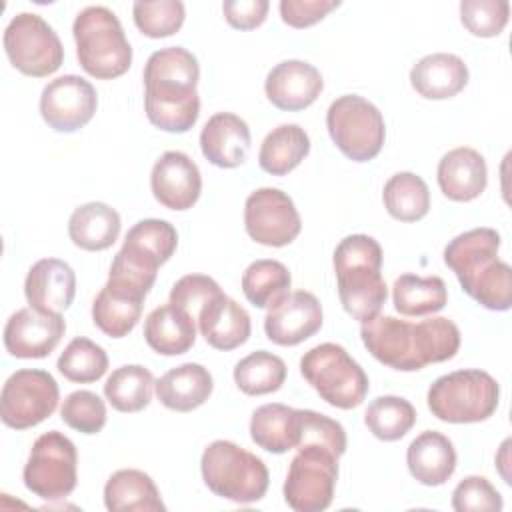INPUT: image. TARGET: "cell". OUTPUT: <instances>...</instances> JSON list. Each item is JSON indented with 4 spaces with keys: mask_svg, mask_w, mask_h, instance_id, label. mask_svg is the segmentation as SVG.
Segmentation results:
<instances>
[{
    "mask_svg": "<svg viewBox=\"0 0 512 512\" xmlns=\"http://www.w3.org/2000/svg\"><path fill=\"white\" fill-rule=\"evenodd\" d=\"M360 336L378 362L400 372H416L428 364L446 362L460 348L458 326L442 316L408 322L378 314L362 324Z\"/></svg>",
    "mask_w": 512,
    "mask_h": 512,
    "instance_id": "1",
    "label": "cell"
},
{
    "mask_svg": "<svg viewBox=\"0 0 512 512\" xmlns=\"http://www.w3.org/2000/svg\"><path fill=\"white\" fill-rule=\"evenodd\" d=\"M198 80L200 66L190 50L168 46L152 52L144 66V110L148 120L164 132H188L200 116Z\"/></svg>",
    "mask_w": 512,
    "mask_h": 512,
    "instance_id": "2",
    "label": "cell"
},
{
    "mask_svg": "<svg viewBox=\"0 0 512 512\" xmlns=\"http://www.w3.org/2000/svg\"><path fill=\"white\" fill-rule=\"evenodd\" d=\"M498 250L500 234L494 228H472L446 244L444 262L472 300L504 312L512 306V270Z\"/></svg>",
    "mask_w": 512,
    "mask_h": 512,
    "instance_id": "3",
    "label": "cell"
},
{
    "mask_svg": "<svg viewBox=\"0 0 512 512\" xmlns=\"http://www.w3.org/2000/svg\"><path fill=\"white\" fill-rule=\"evenodd\" d=\"M382 248L368 234H352L334 250V272L342 308L358 322H368L386 304L388 286L382 278Z\"/></svg>",
    "mask_w": 512,
    "mask_h": 512,
    "instance_id": "4",
    "label": "cell"
},
{
    "mask_svg": "<svg viewBox=\"0 0 512 512\" xmlns=\"http://www.w3.org/2000/svg\"><path fill=\"white\" fill-rule=\"evenodd\" d=\"M176 246L178 234L170 222L160 218L140 220L126 232L124 244L112 260L108 280L148 296L158 268L172 258Z\"/></svg>",
    "mask_w": 512,
    "mask_h": 512,
    "instance_id": "5",
    "label": "cell"
},
{
    "mask_svg": "<svg viewBox=\"0 0 512 512\" xmlns=\"http://www.w3.org/2000/svg\"><path fill=\"white\" fill-rule=\"evenodd\" d=\"M76 56L86 74L112 80L128 72L132 48L118 16L106 6H88L74 18L72 26Z\"/></svg>",
    "mask_w": 512,
    "mask_h": 512,
    "instance_id": "6",
    "label": "cell"
},
{
    "mask_svg": "<svg viewBox=\"0 0 512 512\" xmlns=\"http://www.w3.org/2000/svg\"><path fill=\"white\" fill-rule=\"evenodd\" d=\"M204 484L220 498L236 504H252L264 498L270 474L266 464L252 452L230 440H214L200 458Z\"/></svg>",
    "mask_w": 512,
    "mask_h": 512,
    "instance_id": "7",
    "label": "cell"
},
{
    "mask_svg": "<svg viewBox=\"0 0 512 512\" xmlns=\"http://www.w3.org/2000/svg\"><path fill=\"white\" fill-rule=\"evenodd\" d=\"M432 416L450 424L488 420L500 402L498 382L484 370H456L436 378L426 396Z\"/></svg>",
    "mask_w": 512,
    "mask_h": 512,
    "instance_id": "8",
    "label": "cell"
},
{
    "mask_svg": "<svg viewBox=\"0 0 512 512\" xmlns=\"http://www.w3.org/2000/svg\"><path fill=\"white\" fill-rule=\"evenodd\" d=\"M300 372L326 404L340 410L360 406L368 394L364 368L334 342L310 348L300 358Z\"/></svg>",
    "mask_w": 512,
    "mask_h": 512,
    "instance_id": "9",
    "label": "cell"
},
{
    "mask_svg": "<svg viewBox=\"0 0 512 512\" xmlns=\"http://www.w3.org/2000/svg\"><path fill=\"white\" fill-rule=\"evenodd\" d=\"M326 128L336 148L354 162L376 158L386 138L382 112L358 94H344L330 104Z\"/></svg>",
    "mask_w": 512,
    "mask_h": 512,
    "instance_id": "10",
    "label": "cell"
},
{
    "mask_svg": "<svg viewBox=\"0 0 512 512\" xmlns=\"http://www.w3.org/2000/svg\"><path fill=\"white\" fill-rule=\"evenodd\" d=\"M22 480L42 500L58 502L70 496L78 482V452L74 442L58 430L38 436L26 460Z\"/></svg>",
    "mask_w": 512,
    "mask_h": 512,
    "instance_id": "11",
    "label": "cell"
},
{
    "mask_svg": "<svg viewBox=\"0 0 512 512\" xmlns=\"http://www.w3.org/2000/svg\"><path fill=\"white\" fill-rule=\"evenodd\" d=\"M296 450L284 480V500L296 512H322L334 498L340 456L318 444Z\"/></svg>",
    "mask_w": 512,
    "mask_h": 512,
    "instance_id": "12",
    "label": "cell"
},
{
    "mask_svg": "<svg viewBox=\"0 0 512 512\" xmlns=\"http://www.w3.org/2000/svg\"><path fill=\"white\" fill-rule=\"evenodd\" d=\"M4 50L10 64L32 78L50 76L64 62L58 34L42 16L32 12H20L8 22Z\"/></svg>",
    "mask_w": 512,
    "mask_h": 512,
    "instance_id": "13",
    "label": "cell"
},
{
    "mask_svg": "<svg viewBox=\"0 0 512 512\" xmlns=\"http://www.w3.org/2000/svg\"><path fill=\"white\" fill-rule=\"evenodd\" d=\"M60 390L54 376L38 368L16 370L2 386L0 418L8 428L26 430L50 418Z\"/></svg>",
    "mask_w": 512,
    "mask_h": 512,
    "instance_id": "14",
    "label": "cell"
},
{
    "mask_svg": "<svg viewBox=\"0 0 512 512\" xmlns=\"http://www.w3.org/2000/svg\"><path fill=\"white\" fill-rule=\"evenodd\" d=\"M244 226L254 242L280 248L296 240L302 230V220L286 192L278 188H258L246 198Z\"/></svg>",
    "mask_w": 512,
    "mask_h": 512,
    "instance_id": "15",
    "label": "cell"
},
{
    "mask_svg": "<svg viewBox=\"0 0 512 512\" xmlns=\"http://www.w3.org/2000/svg\"><path fill=\"white\" fill-rule=\"evenodd\" d=\"M98 106L94 86L76 74L50 80L40 94V114L56 132H76L86 126Z\"/></svg>",
    "mask_w": 512,
    "mask_h": 512,
    "instance_id": "16",
    "label": "cell"
},
{
    "mask_svg": "<svg viewBox=\"0 0 512 512\" xmlns=\"http://www.w3.org/2000/svg\"><path fill=\"white\" fill-rule=\"evenodd\" d=\"M62 314L40 312L32 306L16 310L4 326V346L14 358H46L62 340Z\"/></svg>",
    "mask_w": 512,
    "mask_h": 512,
    "instance_id": "17",
    "label": "cell"
},
{
    "mask_svg": "<svg viewBox=\"0 0 512 512\" xmlns=\"http://www.w3.org/2000/svg\"><path fill=\"white\" fill-rule=\"evenodd\" d=\"M322 328V306L312 292L296 290L268 308L264 332L278 346H296Z\"/></svg>",
    "mask_w": 512,
    "mask_h": 512,
    "instance_id": "18",
    "label": "cell"
},
{
    "mask_svg": "<svg viewBox=\"0 0 512 512\" xmlns=\"http://www.w3.org/2000/svg\"><path fill=\"white\" fill-rule=\"evenodd\" d=\"M150 188L154 198L168 210L192 208L202 192V176L196 162L178 150L164 152L152 166Z\"/></svg>",
    "mask_w": 512,
    "mask_h": 512,
    "instance_id": "19",
    "label": "cell"
},
{
    "mask_svg": "<svg viewBox=\"0 0 512 512\" xmlns=\"http://www.w3.org/2000/svg\"><path fill=\"white\" fill-rule=\"evenodd\" d=\"M324 88L322 74L304 60H284L276 64L264 82L268 100L284 112H298L316 102Z\"/></svg>",
    "mask_w": 512,
    "mask_h": 512,
    "instance_id": "20",
    "label": "cell"
},
{
    "mask_svg": "<svg viewBox=\"0 0 512 512\" xmlns=\"http://www.w3.org/2000/svg\"><path fill=\"white\" fill-rule=\"evenodd\" d=\"M24 294L32 308L48 314H62L76 294V274L60 258H42L26 274Z\"/></svg>",
    "mask_w": 512,
    "mask_h": 512,
    "instance_id": "21",
    "label": "cell"
},
{
    "mask_svg": "<svg viewBox=\"0 0 512 512\" xmlns=\"http://www.w3.org/2000/svg\"><path fill=\"white\" fill-rule=\"evenodd\" d=\"M196 322L204 340L224 352L242 346L252 332L250 314L222 290L202 304Z\"/></svg>",
    "mask_w": 512,
    "mask_h": 512,
    "instance_id": "22",
    "label": "cell"
},
{
    "mask_svg": "<svg viewBox=\"0 0 512 512\" xmlns=\"http://www.w3.org/2000/svg\"><path fill=\"white\" fill-rule=\"evenodd\" d=\"M200 150L210 164L236 168L248 158L250 128L240 116L218 112L208 118L200 132Z\"/></svg>",
    "mask_w": 512,
    "mask_h": 512,
    "instance_id": "23",
    "label": "cell"
},
{
    "mask_svg": "<svg viewBox=\"0 0 512 512\" xmlns=\"http://www.w3.org/2000/svg\"><path fill=\"white\" fill-rule=\"evenodd\" d=\"M438 186L448 200L470 202L478 198L488 184V168L484 156L468 146L446 152L436 170Z\"/></svg>",
    "mask_w": 512,
    "mask_h": 512,
    "instance_id": "24",
    "label": "cell"
},
{
    "mask_svg": "<svg viewBox=\"0 0 512 512\" xmlns=\"http://www.w3.org/2000/svg\"><path fill=\"white\" fill-rule=\"evenodd\" d=\"M410 84L422 98L446 100L468 84V66L456 54L434 52L412 66Z\"/></svg>",
    "mask_w": 512,
    "mask_h": 512,
    "instance_id": "25",
    "label": "cell"
},
{
    "mask_svg": "<svg viewBox=\"0 0 512 512\" xmlns=\"http://www.w3.org/2000/svg\"><path fill=\"white\" fill-rule=\"evenodd\" d=\"M406 464L414 480L424 486H442L456 470V450L448 436L436 430L418 434L408 450Z\"/></svg>",
    "mask_w": 512,
    "mask_h": 512,
    "instance_id": "26",
    "label": "cell"
},
{
    "mask_svg": "<svg viewBox=\"0 0 512 512\" xmlns=\"http://www.w3.org/2000/svg\"><path fill=\"white\" fill-rule=\"evenodd\" d=\"M146 344L162 356L188 352L196 342V318L174 304L154 308L144 322Z\"/></svg>",
    "mask_w": 512,
    "mask_h": 512,
    "instance_id": "27",
    "label": "cell"
},
{
    "mask_svg": "<svg viewBox=\"0 0 512 512\" xmlns=\"http://www.w3.org/2000/svg\"><path fill=\"white\" fill-rule=\"evenodd\" d=\"M212 390V374L196 362L180 364L156 380V396L160 404L174 412L196 410L210 398Z\"/></svg>",
    "mask_w": 512,
    "mask_h": 512,
    "instance_id": "28",
    "label": "cell"
},
{
    "mask_svg": "<svg viewBox=\"0 0 512 512\" xmlns=\"http://www.w3.org/2000/svg\"><path fill=\"white\" fill-rule=\"evenodd\" d=\"M104 504L110 512H162L166 510L154 480L136 468L114 472L104 486Z\"/></svg>",
    "mask_w": 512,
    "mask_h": 512,
    "instance_id": "29",
    "label": "cell"
},
{
    "mask_svg": "<svg viewBox=\"0 0 512 512\" xmlns=\"http://www.w3.org/2000/svg\"><path fill=\"white\" fill-rule=\"evenodd\" d=\"M120 214L104 202H86L78 206L68 220V236L74 246L100 252L110 248L120 234Z\"/></svg>",
    "mask_w": 512,
    "mask_h": 512,
    "instance_id": "30",
    "label": "cell"
},
{
    "mask_svg": "<svg viewBox=\"0 0 512 512\" xmlns=\"http://www.w3.org/2000/svg\"><path fill=\"white\" fill-rule=\"evenodd\" d=\"M144 300L128 290L104 284L92 302V322L110 338L128 336L138 324Z\"/></svg>",
    "mask_w": 512,
    "mask_h": 512,
    "instance_id": "31",
    "label": "cell"
},
{
    "mask_svg": "<svg viewBox=\"0 0 512 512\" xmlns=\"http://www.w3.org/2000/svg\"><path fill=\"white\" fill-rule=\"evenodd\" d=\"M252 442L272 454H284L296 448L298 442V414L286 404H264L252 412L250 418Z\"/></svg>",
    "mask_w": 512,
    "mask_h": 512,
    "instance_id": "32",
    "label": "cell"
},
{
    "mask_svg": "<svg viewBox=\"0 0 512 512\" xmlns=\"http://www.w3.org/2000/svg\"><path fill=\"white\" fill-rule=\"evenodd\" d=\"M310 152V138L298 124H280L266 134L258 152V164L272 176H286Z\"/></svg>",
    "mask_w": 512,
    "mask_h": 512,
    "instance_id": "33",
    "label": "cell"
},
{
    "mask_svg": "<svg viewBox=\"0 0 512 512\" xmlns=\"http://www.w3.org/2000/svg\"><path fill=\"white\" fill-rule=\"evenodd\" d=\"M392 302L402 316H428L446 306V284L440 276L402 274L394 280Z\"/></svg>",
    "mask_w": 512,
    "mask_h": 512,
    "instance_id": "34",
    "label": "cell"
},
{
    "mask_svg": "<svg viewBox=\"0 0 512 512\" xmlns=\"http://www.w3.org/2000/svg\"><path fill=\"white\" fill-rule=\"evenodd\" d=\"M156 388L154 376L140 364H126L116 368L104 382V396L118 412H140L152 400Z\"/></svg>",
    "mask_w": 512,
    "mask_h": 512,
    "instance_id": "35",
    "label": "cell"
},
{
    "mask_svg": "<svg viewBox=\"0 0 512 512\" xmlns=\"http://www.w3.org/2000/svg\"><path fill=\"white\" fill-rule=\"evenodd\" d=\"M384 208L400 222L422 220L430 210V190L414 172H396L388 178L382 192Z\"/></svg>",
    "mask_w": 512,
    "mask_h": 512,
    "instance_id": "36",
    "label": "cell"
},
{
    "mask_svg": "<svg viewBox=\"0 0 512 512\" xmlns=\"http://www.w3.org/2000/svg\"><path fill=\"white\" fill-rule=\"evenodd\" d=\"M286 372L288 368L280 356L266 350H256L236 362L234 382L238 390L248 396H264L282 388Z\"/></svg>",
    "mask_w": 512,
    "mask_h": 512,
    "instance_id": "37",
    "label": "cell"
},
{
    "mask_svg": "<svg viewBox=\"0 0 512 512\" xmlns=\"http://www.w3.org/2000/svg\"><path fill=\"white\" fill-rule=\"evenodd\" d=\"M292 276L278 260H256L242 274V292L256 308H270L290 292Z\"/></svg>",
    "mask_w": 512,
    "mask_h": 512,
    "instance_id": "38",
    "label": "cell"
},
{
    "mask_svg": "<svg viewBox=\"0 0 512 512\" xmlns=\"http://www.w3.org/2000/svg\"><path fill=\"white\" fill-rule=\"evenodd\" d=\"M364 424L378 440L394 442L416 424V410L402 396H378L368 404Z\"/></svg>",
    "mask_w": 512,
    "mask_h": 512,
    "instance_id": "39",
    "label": "cell"
},
{
    "mask_svg": "<svg viewBox=\"0 0 512 512\" xmlns=\"http://www.w3.org/2000/svg\"><path fill=\"white\" fill-rule=\"evenodd\" d=\"M56 368L70 382L90 384L100 380L108 370V354L90 338L78 336L64 348Z\"/></svg>",
    "mask_w": 512,
    "mask_h": 512,
    "instance_id": "40",
    "label": "cell"
},
{
    "mask_svg": "<svg viewBox=\"0 0 512 512\" xmlns=\"http://www.w3.org/2000/svg\"><path fill=\"white\" fill-rule=\"evenodd\" d=\"M132 16L136 28L148 38H166L176 34L186 18L184 4L180 0H156L134 2Z\"/></svg>",
    "mask_w": 512,
    "mask_h": 512,
    "instance_id": "41",
    "label": "cell"
},
{
    "mask_svg": "<svg viewBox=\"0 0 512 512\" xmlns=\"http://www.w3.org/2000/svg\"><path fill=\"white\" fill-rule=\"evenodd\" d=\"M60 418L82 434H98L106 424V404L90 390H76L64 398Z\"/></svg>",
    "mask_w": 512,
    "mask_h": 512,
    "instance_id": "42",
    "label": "cell"
},
{
    "mask_svg": "<svg viewBox=\"0 0 512 512\" xmlns=\"http://www.w3.org/2000/svg\"><path fill=\"white\" fill-rule=\"evenodd\" d=\"M510 2L508 0H462L460 20L464 28L480 38L498 36L508 24Z\"/></svg>",
    "mask_w": 512,
    "mask_h": 512,
    "instance_id": "43",
    "label": "cell"
},
{
    "mask_svg": "<svg viewBox=\"0 0 512 512\" xmlns=\"http://www.w3.org/2000/svg\"><path fill=\"white\" fill-rule=\"evenodd\" d=\"M298 414V446L318 444L330 448L338 456L346 452V430L334 418L314 412V410H296Z\"/></svg>",
    "mask_w": 512,
    "mask_h": 512,
    "instance_id": "44",
    "label": "cell"
},
{
    "mask_svg": "<svg viewBox=\"0 0 512 512\" xmlns=\"http://www.w3.org/2000/svg\"><path fill=\"white\" fill-rule=\"evenodd\" d=\"M502 494L484 476H466L452 492L456 512H500Z\"/></svg>",
    "mask_w": 512,
    "mask_h": 512,
    "instance_id": "45",
    "label": "cell"
},
{
    "mask_svg": "<svg viewBox=\"0 0 512 512\" xmlns=\"http://www.w3.org/2000/svg\"><path fill=\"white\" fill-rule=\"evenodd\" d=\"M220 292V286L214 278L206 274H186L170 290V304L188 310L194 318L202 304Z\"/></svg>",
    "mask_w": 512,
    "mask_h": 512,
    "instance_id": "46",
    "label": "cell"
},
{
    "mask_svg": "<svg viewBox=\"0 0 512 512\" xmlns=\"http://www.w3.org/2000/svg\"><path fill=\"white\" fill-rule=\"evenodd\" d=\"M340 6L338 0H282L280 16L292 28H308Z\"/></svg>",
    "mask_w": 512,
    "mask_h": 512,
    "instance_id": "47",
    "label": "cell"
},
{
    "mask_svg": "<svg viewBox=\"0 0 512 512\" xmlns=\"http://www.w3.org/2000/svg\"><path fill=\"white\" fill-rule=\"evenodd\" d=\"M268 8V0H226L222 4L226 22L236 30H254L264 24Z\"/></svg>",
    "mask_w": 512,
    "mask_h": 512,
    "instance_id": "48",
    "label": "cell"
}]
</instances>
